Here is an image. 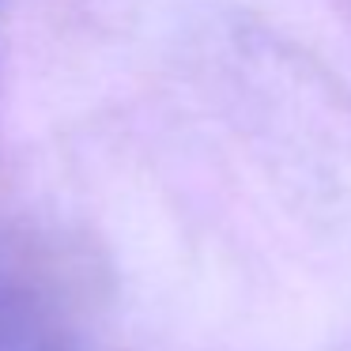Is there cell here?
I'll list each match as a JSON object with an SVG mask.
<instances>
[{
	"mask_svg": "<svg viewBox=\"0 0 351 351\" xmlns=\"http://www.w3.org/2000/svg\"><path fill=\"white\" fill-rule=\"evenodd\" d=\"M0 351H61L49 321L16 287V280L0 272Z\"/></svg>",
	"mask_w": 351,
	"mask_h": 351,
	"instance_id": "6da1fadb",
	"label": "cell"
}]
</instances>
